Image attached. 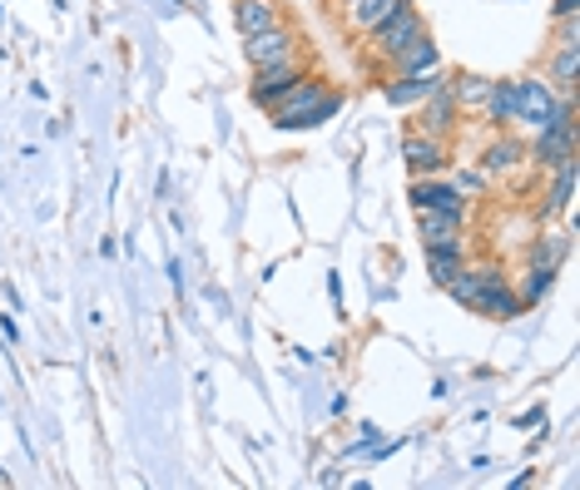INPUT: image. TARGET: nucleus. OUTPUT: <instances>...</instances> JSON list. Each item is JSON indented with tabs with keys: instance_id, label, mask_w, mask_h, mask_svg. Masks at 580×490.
<instances>
[{
	"instance_id": "obj_8",
	"label": "nucleus",
	"mask_w": 580,
	"mask_h": 490,
	"mask_svg": "<svg viewBox=\"0 0 580 490\" xmlns=\"http://www.w3.org/2000/svg\"><path fill=\"white\" fill-rule=\"evenodd\" d=\"M457 120H461V110H457V100H451V84L441 80L437 90H431L427 100L417 104V124H413V130H421V134H437V140H447V134L457 130Z\"/></svg>"
},
{
	"instance_id": "obj_13",
	"label": "nucleus",
	"mask_w": 580,
	"mask_h": 490,
	"mask_svg": "<svg viewBox=\"0 0 580 490\" xmlns=\"http://www.w3.org/2000/svg\"><path fill=\"white\" fill-rule=\"evenodd\" d=\"M447 80V70H427V74H393V80L383 84V94H387V104H421L437 84Z\"/></svg>"
},
{
	"instance_id": "obj_22",
	"label": "nucleus",
	"mask_w": 580,
	"mask_h": 490,
	"mask_svg": "<svg viewBox=\"0 0 580 490\" xmlns=\"http://www.w3.org/2000/svg\"><path fill=\"white\" fill-rule=\"evenodd\" d=\"M546 80H551L556 90H576V80H580V45H556L551 65H546Z\"/></svg>"
},
{
	"instance_id": "obj_6",
	"label": "nucleus",
	"mask_w": 580,
	"mask_h": 490,
	"mask_svg": "<svg viewBox=\"0 0 580 490\" xmlns=\"http://www.w3.org/2000/svg\"><path fill=\"white\" fill-rule=\"evenodd\" d=\"M526 159L541 164V169H556V164H566V159H576V114L536 130V140L526 144Z\"/></svg>"
},
{
	"instance_id": "obj_1",
	"label": "nucleus",
	"mask_w": 580,
	"mask_h": 490,
	"mask_svg": "<svg viewBox=\"0 0 580 490\" xmlns=\"http://www.w3.org/2000/svg\"><path fill=\"white\" fill-rule=\"evenodd\" d=\"M337 110H343V94L308 70V80H303L283 104H273L268 114H273V130L293 134V130H318V124H328Z\"/></svg>"
},
{
	"instance_id": "obj_23",
	"label": "nucleus",
	"mask_w": 580,
	"mask_h": 490,
	"mask_svg": "<svg viewBox=\"0 0 580 490\" xmlns=\"http://www.w3.org/2000/svg\"><path fill=\"white\" fill-rule=\"evenodd\" d=\"M571 258V233H546V238L531 243V263H546V268H561Z\"/></svg>"
},
{
	"instance_id": "obj_16",
	"label": "nucleus",
	"mask_w": 580,
	"mask_h": 490,
	"mask_svg": "<svg viewBox=\"0 0 580 490\" xmlns=\"http://www.w3.org/2000/svg\"><path fill=\"white\" fill-rule=\"evenodd\" d=\"M421 253H427V278L437 283V287H447L461 268H467V243H447V248H421Z\"/></svg>"
},
{
	"instance_id": "obj_11",
	"label": "nucleus",
	"mask_w": 580,
	"mask_h": 490,
	"mask_svg": "<svg viewBox=\"0 0 580 490\" xmlns=\"http://www.w3.org/2000/svg\"><path fill=\"white\" fill-rule=\"evenodd\" d=\"M471 313H481V317H497V323H511V317H521L526 307H521V293H516L511 283H487L477 297H471Z\"/></svg>"
},
{
	"instance_id": "obj_15",
	"label": "nucleus",
	"mask_w": 580,
	"mask_h": 490,
	"mask_svg": "<svg viewBox=\"0 0 580 490\" xmlns=\"http://www.w3.org/2000/svg\"><path fill=\"white\" fill-rule=\"evenodd\" d=\"M437 65H441V50H437V40H431V35H417L413 45L393 55V74H427Z\"/></svg>"
},
{
	"instance_id": "obj_19",
	"label": "nucleus",
	"mask_w": 580,
	"mask_h": 490,
	"mask_svg": "<svg viewBox=\"0 0 580 490\" xmlns=\"http://www.w3.org/2000/svg\"><path fill=\"white\" fill-rule=\"evenodd\" d=\"M393 6L397 0H343V25L353 30V35H367Z\"/></svg>"
},
{
	"instance_id": "obj_7",
	"label": "nucleus",
	"mask_w": 580,
	"mask_h": 490,
	"mask_svg": "<svg viewBox=\"0 0 580 490\" xmlns=\"http://www.w3.org/2000/svg\"><path fill=\"white\" fill-rule=\"evenodd\" d=\"M403 164L413 169V178H427V174H447L451 154H447V140H437V134H421L413 130L403 140Z\"/></svg>"
},
{
	"instance_id": "obj_24",
	"label": "nucleus",
	"mask_w": 580,
	"mask_h": 490,
	"mask_svg": "<svg viewBox=\"0 0 580 490\" xmlns=\"http://www.w3.org/2000/svg\"><path fill=\"white\" fill-rule=\"evenodd\" d=\"M451 188H457V194L471 204V198H477L481 188H487V174H467V169H461V174H457V184H451Z\"/></svg>"
},
{
	"instance_id": "obj_12",
	"label": "nucleus",
	"mask_w": 580,
	"mask_h": 490,
	"mask_svg": "<svg viewBox=\"0 0 580 490\" xmlns=\"http://www.w3.org/2000/svg\"><path fill=\"white\" fill-rule=\"evenodd\" d=\"M521 164H526V144L516 140V134H506V130H497V140L481 149V174H491V178L516 174Z\"/></svg>"
},
{
	"instance_id": "obj_21",
	"label": "nucleus",
	"mask_w": 580,
	"mask_h": 490,
	"mask_svg": "<svg viewBox=\"0 0 580 490\" xmlns=\"http://www.w3.org/2000/svg\"><path fill=\"white\" fill-rule=\"evenodd\" d=\"M556 273L561 268H546V263H526V273H521V307H536V303H546V293L556 287Z\"/></svg>"
},
{
	"instance_id": "obj_4",
	"label": "nucleus",
	"mask_w": 580,
	"mask_h": 490,
	"mask_svg": "<svg viewBox=\"0 0 580 490\" xmlns=\"http://www.w3.org/2000/svg\"><path fill=\"white\" fill-rule=\"evenodd\" d=\"M308 80V65L303 60H283V65H263L253 70V84H248V100L258 104V110H273V104H283L298 84Z\"/></svg>"
},
{
	"instance_id": "obj_17",
	"label": "nucleus",
	"mask_w": 580,
	"mask_h": 490,
	"mask_svg": "<svg viewBox=\"0 0 580 490\" xmlns=\"http://www.w3.org/2000/svg\"><path fill=\"white\" fill-rule=\"evenodd\" d=\"M481 120H487L491 130L516 124V80H491V94H487V104H481Z\"/></svg>"
},
{
	"instance_id": "obj_3",
	"label": "nucleus",
	"mask_w": 580,
	"mask_h": 490,
	"mask_svg": "<svg viewBox=\"0 0 580 490\" xmlns=\"http://www.w3.org/2000/svg\"><path fill=\"white\" fill-rule=\"evenodd\" d=\"M417 35H427V20H421V10H417V0H397L393 10H387L383 20H377L373 30H367V50H373L377 60H393L397 50H407Z\"/></svg>"
},
{
	"instance_id": "obj_25",
	"label": "nucleus",
	"mask_w": 580,
	"mask_h": 490,
	"mask_svg": "<svg viewBox=\"0 0 580 490\" xmlns=\"http://www.w3.org/2000/svg\"><path fill=\"white\" fill-rule=\"evenodd\" d=\"M556 45H580V16H566L556 25Z\"/></svg>"
},
{
	"instance_id": "obj_26",
	"label": "nucleus",
	"mask_w": 580,
	"mask_h": 490,
	"mask_svg": "<svg viewBox=\"0 0 580 490\" xmlns=\"http://www.w3.org/2000/svg\"><path fill=\"white\" fill-rule=\"evenodd\" d=\"M566 16H580V0H556V20H566Z\"/></svg>"
},
{
	"instance_id": "obj_5",
	"label": "nucleus",
	"mask_w": 580,
	"mask_h": 490,
	"mask_svg": "<svg viewBox=\"0 0 580 490\" xmlns=\"http://www.w3.org/2000/svg\"><path fill=\"white\" fill-rule=\"evenodd\" d=\"M244 60L253 70H263V65H283V60H303V50H298V30L293 25H268V30H258V35H248L244 40Z\"/></svg>"
},
{
	"instance_id": "obj_2",
	"label": "nucleus",
	"mask_w": 580,
	"mask_h": 490,
	"mask_svg": "<svg viewBox=\"0 0 580 490\" xmlns=\"http://www.w3.org/2000/svg\"><path fill=\"white\" fill-rule=\"evenodd\" d=\"M571 114H576V90H556L546 74L516 80V124L546 130V124H556V120H571Z\"/></svg>"
},
{
	"instance_id": "obj_18",
	"label": "nucleus",
	"mask_w": 580,
	"mask_h": 490,
	"mask_svg": "<svg viewBox=\"0 0 580 490\" xmlns=\"http://www.w3.org/2000/svg\"><path fill=\"white\" fill-rule=\"evenodd\" d=\"M551 188H546V218H556V213H566L576 204V159H566V164L551 169Z\"/></svg>"
},
{
	"instance_id": "obj_10",
	"label": "nucleus",
	"mask_w": 580,
	"mask_h": 490,
	"mask_svg": "<svg viewBox=\"0 0 580 490\" xmlns=\"http://www.w3.org/2000/svg\"><path fill=\"white\" fill-rule=\"evenodd\" d=\"M407 198H413V208H437V213H467V198L457 194V188L447 184L441 174H427V178H413V188H407Z\"/></svg>"
},
{
	"instance_id": "obj_9",
	"label": "nucleus",
	"mask_w": 580,
	"mask_h": 490,
	"mask_svg": "<svg viewBox=\"0 0 580 490\" xmlns=\"http://www.w3.org/2000/svg\"><path fill=\"white\" fill-rule=\"evenodd\" d=\"M467 213H437V208H421L417 213V238L421 248H447V243H467Z\"/></svg>"
},
{
	"instance_id": "obj_20",
	"label": "nucleus",
	"mask_w": 580,
	"mask_h": 490,
	"mask_svg": "<svg viewBox=\"0 0 580 490\" xmlns=\"http://www.w3.org/2000/svg\"><path fill=\"white\" fill-rule=\"evenodd\" d=\"M447 84H451V100H457L461 114H467V110L481 114V104H487V94H491L487 74H447Z\"/></svg>"
},
{
	"instance_id": "obj_14",
	"label": "nucleus",
	"mask_w": 580,
	"mask_h": 490,
	"mask_svg": "<svg viewBox=\"0 0 580 490\" xmlns=\"http://www.w3.org/2000/svg\"><path fill=\"white\" fill-rule=\"evenodd\" d=\"M283 20V10H278V0H234V25H238V35H258V30H268V25H278Z\"/></svg>"
}]
</instances>
